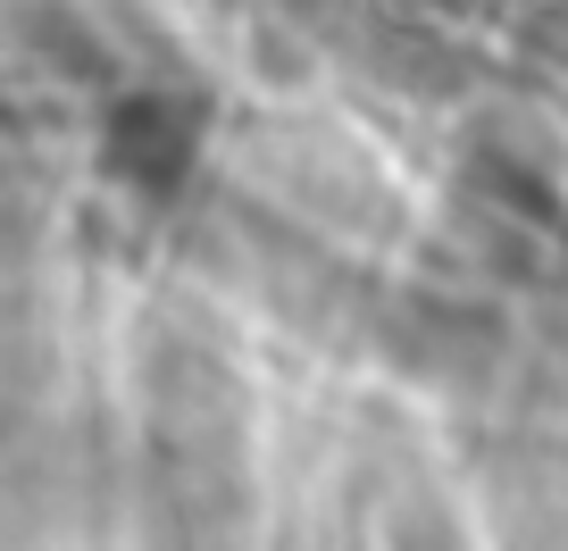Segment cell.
<instances>
[{"label": "cell", "mask_w": 568, "mask_h": 551, "mask_svg": "<svg viewBox=\"0 0 568 551\" xmlns=\"http://www.w3.org/2000/svg\"><path fill=\"white\" fill-rule=\"evenodd\" d=\"M193 109L176 101V92H125L118 109H109V134H101V167L118 184H134V193L168 201L184 184V167H193Z\"/></svg>", "instance_id": "6da1fadb"}]
</instances>
